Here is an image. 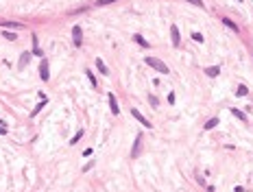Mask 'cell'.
I'll list each match as a JSON object with an SVG mask.
<instances>
[{"label": "cell", "instance_id": "obj_1", "mask_svg": "<svg viewBox=\"0 0 253 192\" xmlns=\"http://www.w3.org/2000/svg\"><path fill=\"white\" fill-rule=\"evenodd\" d=\"M144 61H146V66H151V68H155L157 72H162V74H168V66H166L164 61L155 59V57H146Z\"/></svg>", "mask_w": 253, "mask_h": 192}, {"label": "cell", "instance_id": "obj_2", "mask_svg": "<svg viewBox=\"0 0 253 192\" xmlns=\"http://www.w3.org/2000/svg\"><path fill=\"white\" fill-rule=\"evenodd\" d=\"M72 39H74V46H83V31L81 26H72Z\"/></svg>", "mask_w": 253, "mask_h": 192}, {"label": "cell", "instance_id": "obj_3", "mask_svg": "<svg viewBox=\"0 0 253 192\" xmlns=\"http://www.w3.org/2000/svg\"><path fill=\"white\" fill-rule=\"evenodd\" d=\"M39 77L42 81H50V68H48V61H39Z\"/></svg>", "mask_w": 253, "mask_h": 192}, {"label": "cell", "instance_id": "obj_4", "mask_svg": "<svg viewBox=\"0 0 253 192\" xmlns=\"http://www.w3.org/2000/svg\"><path fill=\"white\" fill-rule=\"evenodd\" d=\"M131 116H133V118L138 120V122H142V125H144L146 129H153V125H151V120H146V118H144V116H142V114H140L138 109H131Z\"/></svg>", "mask_w": 253, "mask_h": 192}, {"label": "cell", "instance_id": "obj_5", "mask_svg": "<svg viewBox=\"0 0 253 192\" xmlns=\"http://www.w3.org/2000/svg\"><path fill=\"white\" fill-rule=\"evenodd\" d=\"M170 39H172V46H179L181 44V35H179V26H170Z\"/></svg>", "mask_w": 253, "mask_h": 192}, {"label": "cell", "instance_id": "obj_6", "mask_svg": "<svg viewBox=\"0 0 253 192\" xmlns=\"http://www.w3.org/2000/svg\"><path fill=\"white\" fill-rule=\"evenodd\" d=\"M107 98H109V107H111V114H114V116H118V114H120V107H118V101H116V96H114V94L109 92V94H107Z\"/></svg>", "mask_w": 253, "mask_h": 192}, {"label": "cell", "instance_id": "obj_7", "mask_svg": "<svg viewBox=\"0 0 253 192\" xmlns=\"http://www.w3.org/2000/svg\"><path fill=\"white\" fill-rule=\"evenodd\" d=\"M5 29H13V31H20V29H24V24L22 22H9V20H5V22H0Z\"/></svg>", "mask_w": 253, "mask_h": 192}, {"label": "cell", "instance_id": "obj_8", "mask_svg": "<svg viewBox=\"0 0 253 192\" xmlns=\"http://www.w3.org/2000/svg\"><path fill=\"white\" fill-rule=\"evenodd\" d=\"M205 74L207 77H218L220 74V68L218 66H210V68H205Z\"/></svg>", "mask_w": 253, "mask_h": 192}, {"label": "cell", "instance_id": "obj_9", "mask_svg": "<svg viewBox=\"0 0 253 192\" xmlns=\"http://www.w3.org/2000/svg\"><path fill=\"white\" fill-rule=\"evenodd\" d=\"M140 142H142V133H140V135L135 138V144H133V151H131V155H133V157H138V155H140Z\"/></svg>", "mask_w": 253, "mask_h": 192}, {"label": "cell", "instance_id": "obj_10", "mask_svg": "<svg viewBox=\"0 0 253 192\" xmlns=\"http://www.w3.org/2000/svg\"><path fill=\"white\" fill-rule=\"evenodd\" d=\"M133 42H135L138 46H142V48H148V46H151V44H148V42L142 37V35H133Z\"/></svg>", "mask_w": 253, "mask_h": 192}, {"label": "cell", "instance_id": "obj_11", "mask_svg": "<svg viewBox=\"0 0 253 192\" xmlns=\"http://www.w3.org/2000/svg\"><path fill=\"white\" fill-rule=\"evenodd\" d=\"M96 68L100 70V74H109V70H107V66H105L103 59H96Z\"/></svg>", "mask_w": 253, "mask_h": 192}, {"label": "cell", "instance_id": "obj_12", "mask_svg": "<svg viewBox=\"0 0 253 192\" xmlns=\"http://www.w3.org/2000/svg\"><path fill=\"white\" fill-rule=\"evenodd\" d=\"M29 59H31V53H22V57H20V68H26Z\"/></svg>", "mask_w": 253, "mask_h": 192}, {"label": "cell", "instance_id": "obj_13", "mask_svg": "<svg viewBox=\"0 0 253 192\" xmlns=\"http://www.w3.org/2000/svg\"><path fill=\"white\" fill-rule=\"evenodd\" d=\"M33 55L42 57V48H39V44H37V37H35V35H33Z\"/></svg>", "mask_w": 253, "mask_h": 192}, {"label": "cell", "instance_id": "obj_14", "mask_svg": "<svg viewBox=\"0 0 253 192\" xmlns=\"http://www.w3.org/2000/svg\"><path fill=\"white\" fill-rule=\"evenodd\" d=\"M216 125H218V118H210V120H207V122H205V131H210V129H214Z\"/></svg>", "mask_w": 253, "mask_h": 192}, {"label": "cell", "instance_id": "obj_15", "mask_svg": "<svg viewBox=\"0 0 253 192\" xmlns=\"http://www.w3.org/2000/svg\"><path fill=\"white\" fill-rule=\"evenodd\" d=\"M247 85H238V90H236V96H238V98H242V96H247Z\"/></svg>", "mask_w": 253, "mask_h": 192}, {"label": "cell", "instance_id": "obj_16", "mask_svg": "<svg viewBox=\"0 0 253 192\" xmlns=\"http://www.w3.org/2000/svg\"><path fill=\"white\" fill-rule=\"evenodd\" d=\"M223 24H225V26H229L231 31H238V26H236V24H234V22H231L229 18H223Z\"/></svg>", "mask_w": 253, "mask_h": 192}, {"label": "cell", "instance_id": "obj_17", "mask_svg": "<svg viewBox=\"0 0 253 192\" xmlns=\"http://www.w3.org/2000/svg\"><path fill=\"white\" fill-rule=\"evenodd\" d=\"M44 105H46V98H42V103H39V105H37V107L33 109V114H31V116H37V114H39V111L44 109Z\"/></svg>", "mask_w": 253, "mask_h": 192}, {"label": "cell", "instance_id": "obj_18", "mask_svg": "<svg viewBox=\"0 0 253 192\" xmlns=\"http://www.w3.org/2000/svg\"><path fill=\"white\" fill-rule=\"evenodd\" d=\"M87 79H90V83H92V87H96V85H98V81H96V77L92 74V70H87Z\"/></svg>", "mask_w": 253, "mask_h": 192}, {"label": "cell", "instance_id": "obj_19", "mask_svg": "<svg viewBox=\"0 0 253 192\" xmlns=\"http://www.w3.org/2000/svg\"><path fill=\"white\" fill-rule=\"evenodd\" d=\"M2 35H5V39H9V42L15 39V33H13V31H2Z\"/></svg>", "mask_w": 253, "mask_h": 192}, {"label": "cell", "instance_id": "obj_20", "mask_svg": "<svg viewBox=\"0 0 253 192\" xmlns=\"http://www.w3.org/2000/svg\"><path fill=\"white\" fill-rule=\"evenodd\" d=\"M231 114H234L236 118H240V120H247V116H244V114H242L240 109H231Z\"/></svg>", "mask_w": 253, "mask_h": 192}, {"label": "cell", "instance_id": "obj_21", "mask_svg": "<svg viewBox=\"0 0 253 192\" xmlns=\"http://www.w3.org/2000/svg\"><path fill=\"white\" fill-rule=\"evenodd\" d=\"M116 0H96V7H105V5H111Z\"/></svg>", "mask_w": 253, "mask_h": 192}, {"label": "cell", "instance_id": "obj_22", "mask_svg": "<svg viewBox=\"0 0 253 192\" xmlns=\"http://www.w3.org/2000/svg\"><path fill=\"white\" fill-rule=\"evenodd\" d=\"M81 138H83V131H79V133H77V135H74V138H72V140H70V144H77V142H79V140H81Z\"/></svg>", "mask_w": 253, "mask_h": 192}, {"label": "cell", "instance_id": "obj_23", "mask_svg": "<svg viewBox=\"0 0 253 192\" xmlns=\"http://www.w3.org/2000/svg\"><path fill=\"white\" fill-rule=\"evenodd\" d=\"M192 39L201 44V42H203V35H201V33H196V31H194V33H192Z\"/></svg>", "mask_w": 253, "mask_h": 192}, {"label": "cell", "instance_id": "obj_24", "mask_svg": "<svg viewBox=\"0 0 253 192\" xmlns=\"http://www.w3.org/2000/svg\"><path fill=\"white\" fill-rule=\"evenodd\" d=\"M7 131H9V129H7V125H5V122H2V120H0V133H2V135H5V133H7Z\"/></svg>", "mask_w": 253, "mask_h": 192}, {"label": "cell", "instance_id": "obj_25", "mask_svg": "<svg viewBox=\"0 0 253 192\" xmlns=\"http://www.w3.org/2000/svg\"><path fill=\"white\" fill-rule=\"evenodd\" d=\"M188 2H192V5H196V7H203V0H188Z\"/></svg>", "mask_w": 253, "mask_h": 192}, {"label": "cell", "instance_id": "obj_26", "mask_svg": "<svg viewBox=\"0 0 253 192\" xmlns=\"http://www.w3.org/2000/svg\"><path fill=\"white\" fill-rule=\"evenodd\" d=\"M168 103H170V105H175V92H170V94H168Z\"/></svg>", "mask_w": 253, "mask_h": 192}, {"label": "cell", "instance_id": "obj_27", "mask_svg": "<svg viewBox=\"0 0 253 192\" xmlns=\"http://www.w3.org/2000/svg\"><path fill=\"white\" fill-rule=\"evenodd\" d=\"M238 2H242V0H238Z\"/></svg>", "mask_w": 253, "mask_h": 192}]
</instances>
